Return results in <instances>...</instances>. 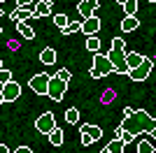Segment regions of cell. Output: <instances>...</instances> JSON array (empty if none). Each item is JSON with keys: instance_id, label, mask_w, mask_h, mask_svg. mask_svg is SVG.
<instances>
[{"instance_id": "16", "label": "cell", "mask_w": 156, "mask_h": 153, "mask_svg": "<svg viewBox=\"0 0 156 153\" xmlns=\"http://www.w3.org/2000/svg\"><path fill=\"white\" fill-rule=\"evenodd\" d=\"M140 28V19L137 16H124V21H121V30L124 32H133Z\"/></svg>"}, {"instance_id": "18", "label": "cell", "mask_w": 156, "mask_h": 153, "mask_svg": "<svg viewBox=\"0 0 156 153\" xmlns=\"http://www.w3.org/2000/svg\"><path fill=\"white\" fill-rule=\"evenodd\" d=\"M16 30H19V35L23 39H35V30H33L26 21H19V23H16Z\"/></svg>"}, {"instance_id": "21", "label": "cell", "mask_w": 156, "mask_h": 153, "mask_svg": "<svg viewBox=\"0 0 156 153\" xmlns=\"http://www.w3.org/2000/svg\"><path fill=\"white\" fill-rule=\"evenodd\" d=\"M117 137H119V139H124L126 144H130V141H137V134L128 132V130H126V127H121V125L117 127Z\"/></svg>"}, {"instance_id": "3", "label": "cell", "mask_w": 156, "mask_h": 153, "mask_svg": "<svg viewBox=\"0 0 156 153\" xmlns=\"http://www.w3.org/2000/svg\"><path fill=\"white\" fill-rule=\"evenodd\" d=\"M110 72H117L114 70V63L110 60V56L107 53H96L93 56V65H91V72H89V76L91 79H103V76H107Z\"/></svg>"}, {"instance_id": "17", "label": "cell", "mask_w": 156, "mask_h": 153, "mask_svg": "<svg viewBox=\"0 0 156 153\" xmlns=\"http://www.w3.org/2000/svg\"><path fill=\"white\" fill-rule=\"evenodd\" d=\"M47 137H49V144H51V146H61V144L65 141V134H63V130H61V127H54Z\"/></svg>"}, {"instance_id": "35", "label": "cell", "mask_w": 156, "mask_h": 153, "mask_svg": "<svg viewBox=\"0 0 156 153\" xmlns=\"http://www.w3.org/2000/svg\"><path fill=\"white\" fill-rule=\"evenodd\" d=\"M149 2H156V0H149Z\"/></svg>"}, {"instance_id": "29", "label": "cell", "mask_w": 156, "mask_h": 153, "mask_svg": "<svg viewBox=\"0 0 156 153\" xmlns=\"http://www.w3.org/2000/svg\"><path fill=\"white\" fill-rule=\"evenodd\" d=\"M133 114H135V109H133V107H126L124 111H121V118H128V116H133Z\"/></svg>"}, {"instance_id": "9", "label": "cell", "mask_w": 156, "mask_h": 153, "mask_svg": "<svg viewBox=\"0 0 156 153\" xmlns=\"http://www.w3.org/2000/svg\"><path fill=\"white\" fill-rule=\"evenodd\" d=\"M21 95V86L16 81H7V83H2V93H0V100L2 102H14L16 97Z\"/></svg>"}, {"instance_id": "7", "label": "cell", "mask_w": 156, "mask_h": 153, "mask_svg": "<svg viewBox=\"0 0 156 153\" xmlns=\"http://www.w3.org/2000/svg\"><path fill=\"white\" fill-rule=\"evenodd\" d=\"M56 127V116L51 114V111H47V114H40L37 118H35V130L42 134H49Z\"/></svg>"}, {"instance_id": "25", "label": "cell", "mask_w": 156, "mask_h": 153, "mask_svg": "<svg viewBox=\"0 0 156 153\" xmlns=\"http://www.w3.org/2000/svg\"><path fill=\"white\" fill-rule=\"evenodd\" d=\"M65 121L72 123V125H75V123H79V111H77V107H70L68 111H65Z\"/></svg>"}, {"instance_id": "30", "label": "cell", "mask_w": 156, "mask_h": 153, "mask_svg": "<svg viewBox=\"0 0 156 153\" xmlns=\"http://www.w3.org/2000/svg\"><path fill=\"white\" fill-rule=\"evenodd\" d=\"M56 74H58L61 79H65V81H70V72H68V70H58Z\"/></svg>"}, {"instance_id": "27", "label": "cell", "mask_w": 156, "mask_h": 153, "mask_svg": "<svg viewBox=\"0 0 156 153\" xmlns=\"http://www.w3.org/2000/svg\"><path fill=\"white\" fill-rule=\"evenodd\" d=\"M100 100H103V104H110L114 100V90H105L103 95H100Z\"/></svg>"}, {"instance_id": "15", "label": "cell", "mask_w": 156, "mask_h": 153, "mask_svg": "<svg viewBox=\"0 0 156 153\" xmlns=\"http://www.w3.org/2000/svg\"><path fill=\"white\" fill-rule=\"evenodd\" d=\"M126 148V141L119 139V137H114L112 141H107V146H105V153H124Z\"/></svg>"}, {"instance_id": "4", "label": "cell", "mask_w": 156, "mask_h": 153, "mask_svg": "<svg viewBox=\"0 0 156 153\" xmlns=\"http://www.w3.org/2000/svg\"><path fill=\"white\" fill-rule=\"evenodd\" d=\"M68 83H70V81H65V79H61L58 74H54V76H51V81H49V93H47V95L51 97L54 102L63 100L65 90H68Z\"/></svg>"}, {"instance_id": "34", "label": "cell", "mask_w": 156, "mask_h": 153, "mask_svg": "<svg viewBox=\"0 0 156 153\" xmlns=\"http://www.w3.org/2000/svg\"><path fill=\"white\" fill-rule=\"evenodd\" d=\"M117 2H119V5H121V7H124V5H126V2H128V0H117Z\"/></svg>"}, {"instance_id": "11", "label": "cell", "mask_w": 156, "mask_h": 153, "mask_svg": "<svg viewBox=\"0 0 156 153\" xmlns=\"http://www.w3.org/2000/svg\"><path fill=\"white\" fill-rule=\"evenodd\" d=\"M100 19H98L96 14H93V16H89V19H84L82 21V32H84L86 37H91V35H96L98 30H100Z\"/></svg>"}, {"instance_id": "23", "label": "cell", "mask_w": 156, "mask_h": 153, "mask_svg": "<svg viewBox=\"0 0 156 153\" xmlns=\"http://www.w3.org/2000/svg\"><path fill=\"white\" fill-rule=\"evenodd\" d=\"M75 32H82V21H70L63 28V35H75Z\"/></svg>"}, {"instance_id": "36", "label": "cell", "mask_w": 156, "mask_h": 153, "mask_svg": "<svg viewBox=\"0 0 156 153\" xmlns=\"http://www.w3.org/2000/svg\"><path fill=\"white\" fill-rule=\"evenodd\" d=\"M100 2H103V0H100Z\"/></svg>"}, {"instance_id": "12", "label": "cell", "mask_w": 156, "mask_h": 153, "mask_svg": "<svg viewBox=\"0 0 156 153\" xmlns=\"http://www.w3.org/2000/svg\"><path fill=\"white\" fill-rule=\"evenodd\" d=\"M98 5H100V0H79L77 9H79V14H82L84 19H89V16H93V14H96Z\"/></svg>"}, {"instance_id": "26", "label": "cell", "mask_w": 156, "mask_h": 153, "mask_svg": "<svg viewBox=\"0 0 156 153\" xmlns=\"http://www.w3.org/2000/svg\"><path fill=\"white\" fill-rule=\"evenodd\" d=\"M54 23H56V25H58V28H61V30H63L65 25L70 23V19H68L65 14H56V16H54Z\"/></svg>"}, {"instance_id": "6", "label": "cell", "mask_w": 156, "mask_h": 153, "mask_svg": "<svg viewBox=\"0 0 156 153\" xmlns=\"http://www.w3.org/2000/svg\"><path fill=\"white\" fill-rule=\"evenodd\" d=\"M79 132H82V144L84 146H89V144H93V141H98L103 137V130L98 125H93V123H84L79 127Z\"/></svg>"}, {"instance_id": "31", "label": "cell", "mask_w": 156, "mask_h": 153, "mask_svg": "<svg viewBox=\"0 0 156 153\" xmlns=\"http://www.w3.org/2000/svg\"><path fill=\"white\" fill-rule=\"evenodd\" d=\"M30 2L35 5V0H16V5H19V7H28Z\"/></svg>"}, {"instance_id": "32", "label": "cell", "mask_w": 156, "mask_h": 153, "mask_svg": "<svg viewBox=\"0 0 156 153\" xmlns=\"http://www.w3.org/2000/svg\"><path fill=\"white\" fill-rule=\"evenodd\" d=\"M14 153H33V151H30V148H28V146H19V148H16V151H14Z\"/></svg>"}, {"instance_id": "13", "label": "cell", "mask_w": 156, "mask_h": 153, "mask_svg": "<svg viewBox=\"0 0 156 153\" xmlns=\"http://www.w3.org/2000/svg\"><path fill=\"white\" fill-rule=\"evenodd\" d=\"M144 60H147V58H144L142 53H137V51H130V53H126V65H128V70H135V67H140Z\"/></svg>"}, {"instance_id": "2", "label": "cell", "mask_w": 156, "mask_h": 153, "mask_svg": "<svg viewBox=\"0 0 156 153\" xmlns=\"http://www.w3.org/2000/svg\"><path fill=\"white\" fill-rule=\"evenodd\" d=\"M110 60L114 63V70L119 74H128V65H126V42L121 37H114L112 39V46L107 51Z\"/></svg>"}, {"instance_id": "20", "label": "cell", "mask_w": 156, "mask_h": 153, "mask_svg": "<svg viewBox=\"0 0 156 153\" xmlns=\"http://www.w3.org/2000/svg\"><path fill=\"white\" fill-rule=\"evenodd\" d=\"M137 153H156V146L151 139H137Z\"/></svg>"}, {"instance_id": "8", "label": "cell", "mask_w": 156, "mask_h": 153, "mask_svg": "<svg viewBox=\"0 0 156 153\" xmlns=\"http://www.w3.org/2000/svg\"><path fill=\"white\" fill-rule=\"evenodd\" d=\"M151 70H154V60H149V58H147V60H144L140 67H135V70H128V76L133 79V81H144V79L151 74Z\"/></svg>"}, {"instance_id": "19", "label": "cell", "mask_w": 156, "mask_h": 153, "mask_svg": "<svg viewBox=\"0 0 156 153\" xmlns=\"http://www.w3.org/2000/svg\"><path fill=\"white\" fill-rule=\"evenodd\" d=\"M40 60H42L44 65H54L56 63V51H54L51 46H49V49H42L40 51Z\"/></svg>"}, {"instance_id": "14", "label": "cell", "mask_w": 156, "mask_h": 153, "mask_svg": "<svg viewBox=\"0 0 156 153\" xmlns=\"http://www.w3.org/2000/svg\"><path fill=\"white\" fill-rule=\"evenodd\" d=\"M30 16H33V9H30V7H16V9H14V12L9 14V19H12V21H16V23H19V21L30 19Z\"/></svg>"}, {"instance_id": "5", "label": "cell", "mask_w": 156, "mask_h": 153, "mask_svg": "<svg viewBox=\"0 0 156 153\" xmlns=\"http://www.w3.org/2000/svg\"><path fill=\"white\" fill-rule=\"evenodd\" d=\"M49 81H51V76L47 74V72H40V74L30 76L28 86H30L33 93H37V95H47V93H49Z\"/></svg>"}, {"instance_id": "22", "label": "cell", "mask_w": 156, "mask_h": 153, "mask_svg": "<svg viewBox=\"0 0 156 153\" xmlns=\"http://www.w3.org/2000/svg\"><path fill=\"white\" fill-rule=\"evenodd\" d=\"M84 46H86L89 51H91V53H98V51H100V39H98L96 35H91V37H86Z\"/></svg>"}, {"instance_id": "33", "label": "cell", "mask_w": 156, "mask_h": 153, "mask_svg": "<svg viewBox=\"0 0 156 153\" xmlns=\"http://www.w3.org/2000/svg\"><path fill=\"white\" fill-rule=\"evenodd\" d=\"M0 153H14V151H9V148H7L5 144H0Z\"/></svg>"}, {"instance_id": "1", "label": "cell", "mask_w": 156, "mask_h": 153, "mask_svg": "<svg viewBox=\"0 0 156 153\" xmlns=\"http://www.w3.org/2000/svg\"><path fill=\"white\" fill-rule=\"evenodd\" d=\"M121 127H126V130H128V132H133V134H140V132H154V130H156V118H154L151 114H147L144 109H140V111H135L133 116L124 118Z\"/></svg>"}, {"instance_id": "10", "label": "cell", "mask_w": 156, "mask_h": 153, "mask_svg": "<svg viewBox=\"0 0 156 153\" xmlns=\"http://www.w3.org/2000/svg\"><path fill=\"white\" fill-rule=\"evenodd\" d=\"M51 7H54V2H49V0H35V5H33V19H44V16H49V14H51Z\"/></svg>"}, {"instance_id": "24", "label": "cell", "mask_w": 156, "mask_h": 153, "mask_svg": "<svg viewBox=\"0 0 156 153\" xmlns=\"http://www.w3.org/2000/svg\"><path fill=\"white\" fill-rule=\"evenodd\" d=\"M137 0H128L124 5V12H126V16H137Z\"/></svg>"}, {"instance_id": "28", "label": "cell", "mask_w": 156, "mask_h": 153, "mask_svg": "<svg viewBox=\"0 0 156 153\" xmlns=\"http://www.w3.org/2000/svg\"><path fill=\"white\" fill-rule=\"evenodd\" d=\"M0 81H2V83L12 81V72H9V70H5V67H2V70H0Z\"/></svg>"}]
</instances>
